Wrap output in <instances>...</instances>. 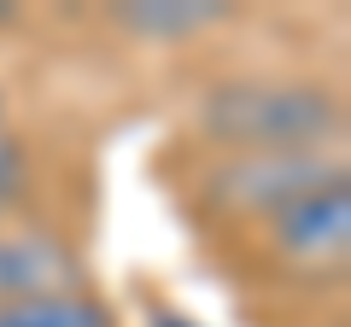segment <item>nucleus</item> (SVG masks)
Segmentation results:
<instances>
[{
  "instance_id": "nucleus-1",
  "label": "nucleus",
  "mask_w": 351,
  "mask_h": 327,
  "mask_svg": "<svg viewBox=\"0 0 351 327\" xmlns=\"http://www.w3.org/2000/svg\"><path fill=\"white\" fill-rule=\"evenodd\" d=\"M199 129L223 152H334L346 105L304 76H228L205 88Z\"/></svg>"
},
{
  "instance_id": "nucleus-7",
  "label": "nucleus",
  "mask_w": 351,
  "mask_h": 327,
  "mask_svg": "<svg viewBox=\"0 0 351 327\" xmlns=\"http://www.w3.org/2000/svg\"><path fill=\"white\" fill-rule=\"evenodd\" d=\"M24 187H29V146L0 129V216H12V205L24 199Z\"/></svg>"
},
{
  "instance_id": "nucleus-6",
  "label": "nucleus",
  "mask_w": 351,
  "mask_h": 327,
  "mask_svg": "<svg viewBox=\"0 0 351 327\" xmlns=\"http://www.w3.org/2000/svg\"><path fill=\"white\" fill-rule=\"evenodd\" d=\"M117 24L141 41H188V36H205L228 18V6L217 0H199V6H182V0H147V6H117Z\"/></svg>"
},
{
  "instance_id": "nucleus-4",
  "label": "nucleus",
  "mask_w": 351,
  "mask_h": 327,
  "mask_svg": "<svg viewBox=\"0 0 351 327\" xmlns=\"http://www.w3.org/2000/svg\"><path fill=\"white\" fill-rule=\"evenodd\" d=\"M64 287H82V257L64 246V234L0 216V298L64 292Z\"/></svg>"
},
{
  "instance_id": "nucleus-5",
  "label": "nucleus",
  "mask_w": 351,
  "mask_h": 327,
  "mask_svg": "<svg viewBox=\"0 0 351 327\" xmlns=\"http://www.w3.org/2000/svg\"><path fill=\"white\" fill-rule=\"evenodd\" d=\"M0 327H117L112 304L88 287L64 292H29V298H0Z\"/></svg>"
},
{
  "instance_id": "nucleus-2",
  "label": "nucleus",
  "mask_w": 351,
  "mask_h": 327,
  "mask_svg": "<svg viewBox=\"0 0 351 327\" xmlns=\"http://www.w3.org/2000/svg\"><path fill=\"white\" fill-rule=\"evenodd\" d=\"M328 181H346L339 152H223L205 176V199L228 216L276 222L287 205Z\"/></svg>"
},
{
  "instance_id": "nucleus-3",
  "label": "nucleus",
  "mask_w": 351,
  "mask_h": 327,
  "mask_svg": "<svg viewBox=\"0 0 351 327\" xmlns=\"http://www.w3.org/2000/svg\"><path fill=\"white\" fill-rule=\"evenodd\" d=\"M269 246H276V257L293 263V269H311V275L334 269L339 257H346V246H351L346 181H328V187L304 193L299 205H287V211L269 222Z\"/></svg>"
}]
</instances>
